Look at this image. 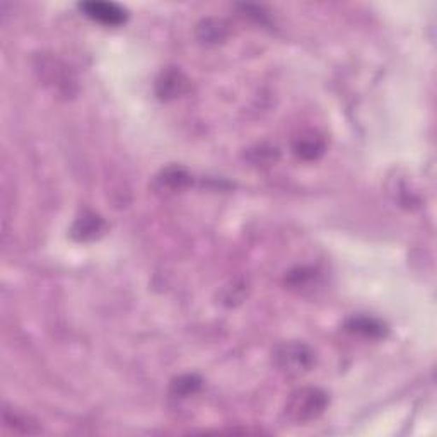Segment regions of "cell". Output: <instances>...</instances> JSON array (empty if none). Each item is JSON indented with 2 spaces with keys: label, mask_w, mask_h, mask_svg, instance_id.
<instances>
[{
  "label": "cell",
  "mask_w": 437,
  "mask_h": 437,
  "mask_svg": "<svg viewBox=\"0 0 437 437\" xmlns=\"http://www.w3.org/2000/svg\"><path fill=\"white\" fill-rule=\"evenodd\" d=\"M325 405L326 398L318 389H300L296 395H292L289 413H292V417L298 420H310L321 413Z\"/></svg>",
  "instance_id": "cell-1"
},
{
  "label": "cell",
  "mask_w": 437,
  "mask_h": 437,
  "mask_svg": "<svg viewBox=\"0 0 437 437\" xmlns=\"http://www.w3.org/2000/svg\"><path fill=\"white\" fill-rule=\"evenodd\" d=\"M81 11L104 26H120L127 19V13L113 2H85L81 4Z\"/></svg>",
  "instance_id": "cell-2"
},
{
  "label": "cell",
  "mask_w": 437,
  "mask_h": 437,
  "mask_svg": "<svg viewBox=\"0 0 437 437\" xmlns=\"http://www.w3.org/2000/svg\"><path fill=\"white\" fill-rule=\"evenodd\" d=\"M277 359H279V364L282 369L300 373L310 366L311 354L304 345L292 343V345H284L277 354Z\"/></svg>",
  "instance_id": "cell-3"
},
{
  "label": "cell",
  "mask_w": 437,
  "mask_h": 437,
  "mask_svg": "<svg viewBox=\"0 0 437 437\" xmlns=\"http://www.w3.org/2000/svg\"><path fill=\"white\" fill-rule=\"evenodd\" d=\"M101 221L96 216H84L77 221L74 234L79 236V240H88V237H95L96 233H99Z\"/></svg>",
  "instance_id": "cell-4"
},
{
  "label": "cell",
  "mask_w": 437,
  "mask_h": 437,
  "mask_svg": "<svg viewBox=\"0 0 437 437\" xmlns=\"http://www.w3.org/2000/svg\"><path fill=\"white\" fill-rule=\"evenodd\" d=\"M159 85H162V96H176L181 92V88L185 85V82L181 81V74L171 72L164 77L162 82H159Z\"/></svg>",
  "instance_id": "cell-5"
},
{
  "label": "cell",
  "mask_w": 437,
  "mask_h": 437,
  "mask_svg": "<svg viewBox=\"0 0 437 437\" xmlns=\"http://www.w3.org/2000/svg\"><path fill=\"white\" fill-rule=\"evenodd\" d=\"M352 328L355 331H364L368 335H374V333H381V325H377L376 321L368 318H359L354 319Z\"/></svg>",
  "instance_id": "cell-6"
}]
</instances>
